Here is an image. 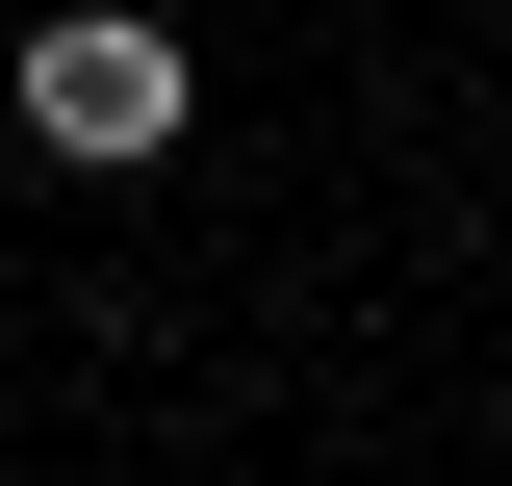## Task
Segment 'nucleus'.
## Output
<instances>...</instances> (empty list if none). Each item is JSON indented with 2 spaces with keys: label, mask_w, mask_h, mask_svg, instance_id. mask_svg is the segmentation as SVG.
I'll use <instances>...</instances> for the list:
<instances>
[{
  "label": "nucleus",
  "mask_w": 512,
  "mask_h": 486,
  "mask_svg": "<svg viewBox=\"0 0 512 486\" xmlns=\"http://www.w3.org/2000/svg\"><path fill=\"white\" fill-rule=\"evenodd\" d=\"M26 128H52L77 180H128V154H180V128H205V77H180V26L77 0V26H26Z\"/></svg>",
  "instance_id": "1"
}]
</instances>
